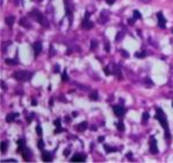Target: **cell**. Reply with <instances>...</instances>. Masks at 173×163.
Returning a JSON list of instances; mask_svg holds the SVG:
<instances>
[{"mask_svg":"<svg viewBox=\"0 0 173 163\" xmlns=\"http://www.w3.org/2000/svg\"><path fill=\"white\" fill-rule=\"evenodd\" d=\"M155 118L158 120V121H159V123H160L162 127L165 130V138H166V139H170L171 135H170V130H168L167 119H166V116H165V113L163 112V110H162V109H157Z\"/></svg>","mask_w":173,"mask_h":163,"instance_id":"cell-1","label":"cell"},{"mask_svg":"<svg viewBox=\"0 0 173 163\" xmlns=\"http://www.w3.org/2000/svg\"><path fill=\"white\" fill-rule=\"evenodd\" d=\"M31 73L27 72V71H17L13 74V78L17 80V81H28L31 78Z\"/></svg>","mask_w":173,"mask_h":163,"instance_id":"cell-2","label":"cell"},{"mask_svg":"<svg viewBox=\"0 0 173 163\" xmlns=\"http://www.w3.org/2000/svg\"><path fill=\"white\" fill-rule=\"evenodd\" d=\"M30 15H32L43 27H49V22H47V20L45 19V16H44L43 14L39 12V10H36V9H34V10H31V13H30Z\"/></svg>","mask_w":173,"mask_h":163,"instance_id":"cell-3","label":"cell"},{"mask_svg":"<svg viewBox=\"0 0 173 163\" xmlns=\"http://www.w3.org/2000/svg\"><path fill=\"white\" fill-rule=\"evenodd\" d=\"M89 16H90V13L88 12V13L86 14V16H84V19H83V21H82V28H84V29H86V30L94 28V23L89 20Z\"/></svg>","mask_w":173,"mask_h":163,"instance_id":"cell-4","label":"cell"},{"mask_svg":"<svg viewBox=\"0 0 173 163\" xmlns=\"http://www.w3.org/2000/svg\"><path fill=\"white\" fill-rule=\"evenodd\" d=\"M150 153L151 154H157L158 153V147H157V141H156L155 136H150Z\"/></svg>","mask_w":173,"mask_h":163,"instance_id":"cell-5","label":"cell"},{"mask_svg":"<svg viewBox=\"0 0 173 163\" xmlns=\"http://www.w3.org/2000/svg\"><path fill=\"white\" fill-rule=\"evenodd\" d=\"M109 18H110V13H109L107 10H103V12L100 13L99 19H98V23H99V24H105V23L107 22Z\"/></svg>","mask_w":173,"mask_h":163,"instance_id":"cell-6","label":"cell"},{"mask_svg":"<svg viewBox=\"0 0 173 163\" xmlns=\"http://www.w3.org/2000/svg\"><path fill=\"white\" fill-rule=\"evenodd\" d=\"M113 112H114L115 116H118V117H122V116L125 115L126 110H125V108H123L122 105H114V107H113Z\"/></svg>","mask_w":173,"mask_h":163,"instance_id":"cell-7","label":"cell"},{"mask_svg":"<svg viewBox=\"0 0 173 163\" xmlns=\"http://www.w3.org/2000/svg\"><path fill=\"white\" fill-rule=\"evenodd\" d=\"M157 19H158V26L164 29V28L166 27V20H165L164 15H163V13H162V12L157 13Z\"/></svg>","mask_w":173,"mask_h":163,"instance_id":"cell-8","label":"cell"},{"mask_svg":"<svg viewBox=\"0 0 173 163\" xmlns=\"http://www.w3.org/2000/svg\"><path fill=\"white\" fill-rule=\"evenodd\" d=\"M70 161H72V162H84V161H86V156L82 155V154H76L72 157Z\"/></svg>","mask_w":173,"mask_h":163,"instance_id":"cell-9","label":"cell"},{"mask_svg":"<svg viewBox=\"0 0 173 163\" xmlns=\"http://www.w3.org/2000/svg\"><path fill=\"white\" fill-rule=\"evenodd\" d=\"M42 44L39 43V42H37V43H35L34 44V52H35V56H38V54L41 53V51H42Z\"/></svg>","mask_w":173,"mask_h":163,"instance_id":"cell-10","label":"cell"},{"mask_svg":"<svg viewBox=\"0 0 173 163\" xmlns=\"http://www.w3.org/2000/svg\"><path fill=\"white\" fill-rule=\"evenodd\" d=\"M42 158H43L44 162H51L52 161V155L49 152H43L42 154Z\"/></svg>","mask_w":173,"mask_h":163,"instance_id":"cell-11","label":"cell"},{"mask_svg":"<svg viewBox=\"0 0 173 163\" xmlns=\"http://www.w3.org/2000/svg\"><path fill=\"white\" fill-rule=\"evenodd\" d=\"M22 27H24V28H30L31 26H30V23L28 22V20H27L26 18H22V19H20V22H18Z\"/></svg>","mask_w":173,"mask_h":163,"instance_id":"cell-12","label":"cell"},{"mask_svg":"<svg viewBox=\"0 0 173 163\" xmlns=\"http://www.w3.org/2000/svg\"><path fill=\"white\" fill-rule=\"evenodd\" d=\"M17 117H18V113H10V115H8V116L6 117V120H7L8 123H10V121H13V120Z\"/></svg>","mask_w":173,"mask_h":163,"instance_id":"cell-13","label":"cell"},{"mask_svg":"<svg viewBox=\"0 0 173 163\" xmlns=\"http://www.w3.org/2000/svg\"><path fill=\"white\" fill-rule=\"evenodd\" d=\"M14 22H15V18L14 16H7L6 18V23L8 24L9 27H12L14 24Z\"/></svg>","mask_w":173,"mask_h":163,"instance_id":"cell-14","label":"cell"},{"mask_svg":"<svg viewBox=\"0 0 173 163\" xmlns=\"http://www.w3.org/2000/svg\"><path fill=\"white\" fill-rule=\"evenodd\" d=\"M17 152L18 153H22V150H23V148H24V142H23V140H18L17 141Z\"/></svg>","mask_w":173,"mask_h":163,"instance_id":"cell-15","label":"cell"},{"mask_svg":"<svg viewBox=\"0 0 173 163\" xmlns=\"http://www.w3.org/2000/svg\"><path fill=\"white\" fill-rule=\"evenodd\" d=\"M86 128H88V123L86 121H83V123H81L80 125L77 126V130L78 131H86Z\"/></svg>","mask_w":173,"mask_h":163,"instance_id":"cell-16","label":"cell"},{"mask_svg":"<svg viewBox=\"0 0 173 163\" xmlns=\"http://www.w3.org/2000/svg\"><path fill=\"white\" fill-rule=\"evenodd\" d=\"M104 149L107 152V153H114V152H117V148H113V147H110V146L105 145L104 146Z\"/></svg>","mask_w":173,"mask_h":163,"instance_id":"cell-17","label":"cell"},{"mask_svg":"<svg viewBox=\"0 0 173 163\" xmlns=\"http://www.w3.org/2000/svg\"><path fill=\"white\" fill-rule=\"evenodd\" d=\"M89 98H90L91 101H97L98 100V93H97V91H92V93L90 94Z\"/></svg>","mask_w":173,"mask_h":163,"instance_id":"cell-18","label":"cell"},{"mask_svg":"<svg viewBox=\"0 0 173 163\" xmlns=\"http://www.w3.org/2000/svg\"><path fill=\"white\" fill-rule=\"evenodd\" d=\"M123 36H125V33H123V31L118 33V34H117V36H115V41H117V42H120L121 39L123 38Z\"/></svg>","mask_w":173,"mask_h":163,"instance_id":"cell-19","label":"cell"},{"mask_svg":"<svg viewBox=\"0 0 173 163\" xmlns=\"http://www.w3.org/2000/svg\"><path fill=\"white\" fill-rule=\"evenodd\" d=\"M113 73L115 74V76H118V79H121L122 76H121V73H120V70L118 68V67H114L113 68Z\"/></svg>","mask_w":173,"mask_h":163,"instance_id":"cell-20","label":"cell"},{"mask_svg":"<svg viewBox=\"0 0 173 163\" xmlns=\"http://www.w3.org/2000/svg\"><path fill=\"white\" fill-rule=\"evenodd\" d=\"M7 146H8V142H7V141H4V142L1 144V153H5V152H6Z\"/></svg>","mask_w":173,"mask_h":163,"instance_id":"cell-21","label":"cell"},{"mask_svg":"<svg viewBox=\"0 0 173 163\" xmlns=\"http://www.w3.org/2000/svg\"><path fill=\"white\" fill-rule=\"evenodd\" d=\"M97 45H98V42H97L96 39H92V41H91V43H90V47H91V50L96 49Z\"/></svg>","mask_w":173,"mask_h":163,"instance_id":"cell-22","label":"cell"},{"mask_svg":"<svg viewBox=\"0 0 173 163\" xmlns=\"http://www.w3.org/2000/svg\"><path fill=\"white\" fill-rule=\"evenodd\" d=\"M136 58H144L146 57V51H141V52H136L135 53Z\"/></svg>","mask_w":173,"mask_h":163,"instance_id":"cell-23","label":"cell"},{"mask_svg":"<svg viewBox=\"0 0 173 163\" xmlns=\"http://www.w3.org/2000/svg\"><path fill=\"white\" fill-rule=\"evenodd\" d=\"M148 119H149V113H148V112H144L143 116H142V123L146 124V121H147Z\"/></svg>","mask_w":173,"mask_h":163,"instance_id":"cell-24","label":"cell"},{"mask_svg":"<svg viewBox=\"0 0 173 163\" xmlns=\"http://www.w3.org/2000/svg\"><path fill=\"white\" fill-rule=\"evenodd\" d=\"M117 127H118V130H120V131H123V130H125V126H123V123H122V121L117 123Z\"/></svg>","mask_w":173,"mask_h":163,"instance_id":"cell-25","label":"cell"},{"mask_svg":"<svg viewBox=\"0 0 173 163\" xmlns=\"http://www.w3.org/2000/svg\"><path fill=\"white\" fill-rule=\"evenodd\" d=\"M22 155H23V158H24L26 161H29V158H30V157H29V155H28V153H27V149H24V150H23Z\"/></svg>","mask_w":173,"mask_h":163,"instance_id":"cell-26","label":"cell"},{"mask_svg":"<svg viewBox=\"0 0 173 163\" xmlns=\"http://www.w3.org/2000/svg\"><path fill=\"white\" fill-rule=\"evenodd\" d=\"M61 80H62V81H67V80H68V75H67V73L66 72L62 73V75H61Z\"/></svg>","mask_w":173,"mask_h":163,"instance_id":"cell-27","label":"cell"},{"mask_svg":"<svg viewBox=\"0 0 173 163\" xmlns=\"http://www.w3.org/2000/svg\"><path fill=\"white\" fill-rule=\"evenodd\" d=\"M141 13L138 10H134V19H141Z\"/></svg>","mask_w":173,"mask_h":163,"instance_id":"cell-28","label":"cell"},{"mask_svg":"<svg viewBox=\"0 0 173 163\" xmlns=\"http://www.w3.org/2000/svg\"><path fill=\"white\" fill-rule=\"evenodd\" d=\"M38 148H39V149H43L44 148V141L42 140V139L38 140Z\"/></svg>","mask_w":173,"mask_h":163,"instance_id":"cell-29","label":"cell"},{"mask_svg":"<svg viewBox=\"0 0 173 163\" xmlns=\"http://www.w3.org/2000/svg\"><path fill=\"white\" fill-rule=\"evenodd\" d=\"M36 131H37V134H38L39 136L43 134V131H42V127H41V126H37V127H36Z\"/></svg>","mask_w":173,"mask_h":163,"instance_id":"cell-30","label":"cell"},{"mask_svg":"<svg viewBox=\"0 0 173 163\" xmlns=\"http://www.w3.org/2000/svg\"><path fill=\"white\" fill-rule=\"evenodd\" d=\"M110 47H111L110 43H109V42H105V51H106V52L110 51Z\"/></svg>","mask_w":173,"mask_h":163,"instance_id":"cell-31","label":"cell"},{"mask_svg":"<svg viewBox=\"0 0 173 163\" xmlns=\"http://www.w3.org/2000/svg\"><path fill=\"white\" fill-rule=\"evenodd\" d=\"M104 72H105V74H106V75H110V74H112V72L109 70V67H104Z\"/></svg>","mask_w":173,"mask_h":163,"instance_id":"cell-32","label":"cell"},{"mask_svg":"<svg viewBox=\"0 0 173 163\" xmlns=\"http://www.w3.org/2000/svg\"><path fill=\"white\" fill-rule=\"evenodd\" d=\"M53 124H54V125H55L57 127H60V119H57V120H55Z\"/></svg>","mask_w":173,"mask_h":163,"instance_id":"cell-33","label":"cell"},{"mask_svg":"<svg viewBox=\"0 0 173 163\" xmlns=\"http://www.w3.org/2000/svg\"><path fill=\"white\" fill-rule=\"evenodd\" d=\"M146 83L150 84V86H152V84H154V83H152V81H151V80H150L149 78H147V79H146Z\"/></svg>","mask_w":173,"mask_h":163,"instance_id":"cell-34","label":"cell"},{"mask_svg":"<svg viewBox=\"0 0 173 163\" xmlns=\"http://www.w3.org/2000/svg\"><path fill=\"white\" fill-rule=\"evenodd\" d=\"M53 72H55V73L59 72V66H58V65H55V66L53 67Z\"/></svg>","mask_w":173,"mask_h":163,"instance_id":"cell-35","label":"cell"},{"mask_svg":"<svg viewBox=\"0 0 173 163\" xmlns=\"http://www.w3.org/2000/svg\"><path fill=\"white\" fill-rule=\"evenodd\" d=\"M120 52H121V54H122V56H123V57H128V56H129V54L127 53V52H126V51H125V50H121Z\"/></svg>","mask_w":173,"mask_h":163,"instance_id":"cell-36","label":"cell"},{"mask_svg":"<svg viewBox=\"0 0 173 163\" xmlns=\"http://www.w3.org/2000/svg\"><path fill=\"white\" fill-rule=\"evenodd\" d=\"M6 64H9V65H13V64H16V61H12L10 59H7V60H6Z\"/></svg>","mask_w":173,"mask_h":163,"instance_id":"cell-37","label":"cell"},{"mask_svg":"<svg viewBox=\"0 0 173 163\" xmlns=\"http://www.w3.org/2000/svg\"><path fill=\"white\" fill-rule=\"evenodd\" d=\"M106 2H107L109 5H113V4L115 2V0H106Z\"/></svg>","mask_w":173,"mask_h":163,"instance_id":"cell-38","label":"cell"},{"mask_svg":"<svg viewBox=\"0 0 173 163\" xmlns=\"http://www.w3.org/2000/svg\"><path fill=\"white\" fill-rule=\"evenodd\" d=\"M35 113H30V116H29V118H28V121H31V119H32V117H34Z\"/></svg>","mask_w":173,"mask_h":163,"instance_id":"cell-39","label":"cell"},{"mask_svg":"<svg viewBox=\"0 0 173 163\" xmlns=\"http://www.w3.org/2000/svg\"><path fill=\"white\" fill-rule=\"evenodd\" d=\"M54 53H55V51L53 50V46H51V53H50V56H51V57H52V56H53V54H54Z\"/></svg>","mask_w":173,"mask_h":163,"instance_id":"cell-40","label":"cell"},{"mask_svg":"<svg viewBox=\"0 0 173 163\" xmlns=\"http://www.w3.org/2000/svg\"><path fill=\"white\" fill-rule=\"evenodd\" d=\"M128 23H129L130 26H132V24H134V20H133V19H129V20H128Z\"/></svg>","mask_w":173,"mask_h":163,"instance_id":"cell-41","label":"cell"},{"mask_svg":"<svg viewBox=\"0 0 173 163\" xmlns=\"http://www.w3.org/2000/svg\"><path fill=\"white\" fill-rule=\"evenodd\" d=\"M68 154H69V149H66V150L64 152V155H65V156H67Z\"/></svg>","mask_w":173,"mask_h":163,"instance_id":"cell-42","label":"cell"},{"mask_svg":"<svg viewBox=\"0 0 173 163\" xmlns=\"http://www.w3.org/2000/svg\"><path fill=\"white\" fill-rule=\"evenodd\" d=\"M4 162H16L14 158H10V160H7V161H4Z\"/></svg>","mask_w":173,"mask_h":163,"instance_id":"cell-43","label":"cell"},{"mask_svg":"<svg viewBox=\"0 0 173 163\" xmlns=\"http://www.w3.org/2000/svg\"><path fill=\"white\" fill-rule=\"evenodd\" d=\"M98 141H99V142L104 141V136H99V138H98Z\"/></svg>","mask_w":173,"mask_h":163,"instance_id":"cell-44","label":"cell"},{"mask_svg":"<svg viewBox=\"0 0 173 163\" xmlns=\"http://www.w3.org/2000/svg\"><path fill=\"white\" fill-rule=\"evenodd\" d=\"M32 105H37V101L32 100Z\"/></svg>","mask_w":173,"mask_h":163,"instance_id":"cell-45","label":"cell"},{"mask_svg":"<svg viewBox=\"0 0 173 163\" xmlns=\"http://www.w3.org/2000/svg\"><path fill=\"white\" fill-rule=\"evenodd\" d=\"M72 116H73V117H76V116H77V113H76V112H73V113H72Z\"/></svg>","mask_w":173,"mask_h":163,"instance_id":"cell-46","label":"cell"},{"mask_svg":"<svg viewBox=\"0 0 173 163\" xmlns=\"http://www.w3.org/2000/svg\"><path fill=\"white\" fill-rule=\"evenodd\" d=\"M126 156H127V157H132V153H128V154L126 155Z\"/></svg>","mask_w":173,"mask_h":163,"instance_id":"cell-47","label":"cell"},{"mask_svg":"<svg viewBox=\"0 0 173 163\" xmlns=\"http://www.w3.org/2000/svg\"><path fill=\"white\" fill-rule=\"evenodd\" d=\"M142 1H143V2H150L151 0H142Z\"/></svg>","mask_w":173,"mask_h":163,"instance_id":"cell-48","label":"cell"},{"mask_svg":"<svg viewBox=\"0 0 173 163\" xmlns=\"http://www.w3.org/2000/svg\"><path fill=\"white\" fill-rule=\"evenodd\" d=\"M172 108H173V102H172Z\"/></svg>","mask_w":173,"mask_h":163,"instance_id":"cell-49","label":"cell"},{"mask_svg":"<svg viewBox=\"0 0 173 163\" xmlns=\"http://www.w3.org/2000/svg\"><path fill=\"white\" fill-rule=\"evenodd\" d=\"M172 33H173V29H172Z\"/></svg>","mask_w":173,"mask_h":163,"instance_id":"cell-50","label":"cell"}]
</instances>
